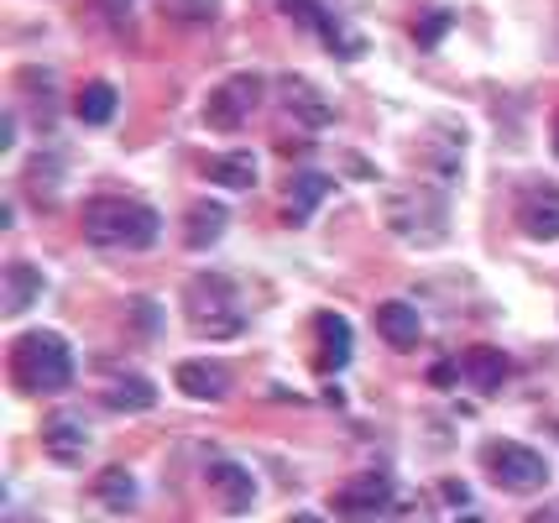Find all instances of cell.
<instances>
[{
  "mask_svg": "<svg viewBox=\"0 0 559 523\" xmlns=\"http://www.w3.org/2000/svg\"><path fill=\"white\" fill-rule=\"evenodd\" d=\"M84 236H90L95 247H110V251H152L157 236H163V221H157V210L142 200L99 194V200L84 204Z\"/></svg>",
  "mask_w": 559,
  "mask_h": 523,
  "instance_id": "1",
  "label": "cell"
},
{
  "mask_svg": "<svg viewBox=\"0 0 559 523\" xmlns=\"http://www.w3.org/2000/svg\"><path fill=\"white\" fill-rule=\"evenodd\" d=\"M11 377L32 399H52L73 382V350L58 330H22L11 341Z\"/></svg>",
  "mask_w": 559,
  "mask_h": 523,
  "instance_id": "2",
  "label": "cell"
},
{
  "mask_svg": "<svg viewBox=\"0 0 559 523\" xmlns=\"http://www.w3.org/2000/svg\"><path fill=\"white\" fill-rule=\"evenodd\" d=\"M183 314L204 341H225V335H241L246 330V309L236 299V283L225 273H199L183 294Z\"/></svg>",
  "mask_w": 559,
  "mask_h": 523,
  "instance_id": "3",
  "label": "cell"
},
{
  "mask_svg": "<svg viewBox=\"0 0 559 523\" xmlns=\"http://www.w3.org/2000/svg\"><path fill=\"white\" fill-rule=\"evenodd\" d=\"M382 215H388L392 230H397L403 241H414V247H435V241H444V230H450L444 194H435V189H397V194H388Z\"/></svg>",
  "mask_w": 559,
  "mask_h": 523,
  "instance_id": "4",
  "label": "cell"
},
{
  "mask_svg": "<svg viewBox=\"0 0 559 523\" xmlns=\"http://www.w3.org/2000/svg\"><path fill=\"white\" fill-rule=\"evenodd\" d=\"M481 461H487V476L502 492H538L549 482V461L534 445H518V440H491L481 450Z\"/></svg>",
  "mask_w": 559,
  "mask_h": 523,
  "instance_id": "5",
  "label": "cell"
},
{
  "mask_svg": "<svg viewBox=\"0 0 559 523\" xmlns=\"http://www.w3.org/2000/svg\"><path fill=\"white\" fill-rule=\"evenodd\" d=\"M397 508V487H392L388 476L366 472V476H350V487L335 492V513L350 523H382Z\"/></svg>",
  "mask_w": 559,
  "mask_h": 523,
  "instance_id": "6",
  "label": "cell"
},
{
  "mask_svg": "<svg viewBox=\"0 0 559 523\" xmlns=\"http://www.w3.org/2000/svg\"><path fill=\"white\" fill-rule=\"evenodd\" d=\"M257 105H262V79L257 74H230L215 95H210L204 121L215 126V131H236V126L251 121V110H257Z\"/></svg>",
  "mask_w": 559,
  "mask_h": 523,
  "instance_id": "7",
  "label": "cell"
},
{
  "mask_svg": "<svg viewBox=\"0 0 559 523\" xmlns=\"http://www.w3.org/2000/svg\"><path fill=\"white\" fill-rule=\"evenodd\" d=\"M518 230L528 241H555L559 236V183H528L518 194Z\"/></svg>",
  "mask_w": 559,
  "mask_h": 523,
  "instance_id": "8",
  "label": "cell"
},
{
  "mask_svg": "<svg viewBox=\"0 0 559 523\" xmlns=\"http://www.w3.org/2000/svg\"><path fill=\"white\" fill-rule=\"evenodd\" d=\"M277 95H283V105H288V116L293 121H304V126H330L335 121V105L324 100V95H319L314 84H309V79H298V74H283L277 79Z\"/></svg>",
  "mask_w": 559,
  "mask_h": 523,
  "instance_id": "9",
  "label": "cell"
},
{
  "mask_svg": "<svg viewBox=\"0 0 559 523\" xmlns=\"http://www.w3.org/2000/svg\"><path fill=\"white\" fill-rule=\"evenodd\" d=\"M173 382H178L183 399H199V403H219L230 393V372L219 361H178Z\"/></svg>",
  "mask_w": 559,
  "mask_h": 523,
  "instance_id": "10",
  "label": "cell"
},
{
  "mask_svg": "<svg viewBox=\"0 0 559 523\" xmlns=\"http://www.w3.org/2000/svg\"><path fill=\"white\" fill-rule=\"evenodd\" d=\"M314 335H319V372H341L345 361H350V350H356L350 324L335 309H324V314H314Z\"/></svg>",
  "mask_w": 559,
  "mask_h": 523,
  "instance_id": "11",
  "label": "cell"
},
{
  "mask_svg": "<svg viewBox=\"0 0 559 523\" xmlns=\"http://www.w3.org/2000/svg\"><path fill=\"white\" fill-rule=\"evenodd\" d=\"M210 482H215V498L225 513H251L257 482H251V472H246L241 461H215V466H210Z\"/></svg>",
  "mask_w": 559,
  "mask_h": 523,
  "instance_id": "12",
  "label": "cell"
},
{
  "mask_svg": "<svg viewBox=\"0 0 559 523\" xmlns=\"http://www.w3.org/2000/svg\"><path fill=\"white\" fill-rule=\"evenodd\" d=\"M43 445H48V455L58 466H79L90 455V429H84V419H73V414H58L43 429Z\"/></svg>",
  "mask_w": 559,
  "mask_h": 523,
  "instance_id": "13",
  "label": "cell"
},
{
  "mask_svg": "<svg viewBox=\"0 0 559 523\" xmlns=\"http://www.w3.org/2000/svg\"><path fill=\"white\" fill-rule=\"evenodd\" d=\"M377 335H382L392 350H414L418 341H424V320H418L414 304L388 299L382 309H377Z\"/></svg>",
  "mask_w": 559,
  "mask_h": 523,
  "instance_id": "14",
  "label": "cell"
},
{
  "mask_svg": "<svg viewBox=\"0 0 559 523\" xmlns=\"http://www.w3.org/2000/svg\"><path fill=\"white\" fill-rule=\"evenodd\" d=\"M225 225H230V215H225V204L215 200H194L189 210H183V247L189 251H210L225 236Z\"/></svg>",
  "mask_w": 559,
  "mask_h": 523,
  "instance_id": "15",
  "label": "cell"
},
{
  "mask_svg": "<svg viewBox=\"0 0 559 523\" xmlns=\"http://www.w3.org/2000/svg\"><path fill=\"white\" fill-rule=\"evenodd\" d=\"M461 372L476 393H497V388L512 377V361L497 346H476V350H465L461 356Z\"/></svg>",
  "mask_w": 559,
  "mask_h": 523,
  "instance_id": "16",
  "label": "cell"
},
{
  "mask_svg": "<svg viewBox=\"0 0 559 523\" xmlns=\"http://www.w3.org/2000/svg\"><path fill=\"white\" fill-rule=\"evenodd\" d=\"M324 200H330V178H324V174H298L288 183V194H283V221L304 225Z\"/></svg>",
  "mask_w": 559,
  "mask_h": 523,
  "instance_id": "17",
  "label": "cell"
},
{
  "mask_svg": "<svg viewBox=\"0 0 559 523\" xmlns=\"http://www.w3.org/2000/svg\"><path fill=\"white\" fill-rule=\"evenodd\" d=\"M204 178L219 189H257V157L251 152H219L204 163Z\"/></svg>",
  "mask_w": 559,
  "mask_h": 523,
  "instance_id": "18",
  "label": "cell"
},
{
  "mask_svg": "<svg viewBox=\"0 0 559 523\" xmlns=\"http://www.w3.org/2000/svg\"><path fill=\"white\" fill-rule=\"evenodd\" d=\"M37 294H43V273H37L32 262H11V268H5V294H0L5 314H26V309L37 304Z\"/></svg>",
  "mask_w": 559,
  "mask_h": 523,
  "instance_id": "19",
  "label": "cell"
},
{
  "mask_svg": "<svg viewBox=\"0 0 559 523\" xmlns=\"http://www.w3.org/2000/svg\"><path fill=\"white\" fill-rule=\"evenodd\" d=\"M142 498V487H136V476L126 472V466H110V472H99V487H95V502L99 508H116V513H131Z\"/></svg>",
  "mask_w": 559,
  "mask_h": 523,
  "instance_id": "20",
  "label": "cell"
},
{
  "mask_svg": "<svg viewBox=\"0 0 559 523\" xmlns=\"http://www.w3.org/2000/svg\"><path fill=\"white\" fill-rule=\"evenodd\" d=\"M73 116L84 126H110L116 121V84H105V79H90L84 90H79V105H73Z\"/></svg>",
  "mask_w": 559,
  "mask_h": 523,
  "instance_id": "21",
  "label": "cell"
},
{
  "mask_svg": "<svg viewBox=\"0 0 559 523\" xmlns=\"http://www.w3.org/2000/svg\"><path fill=\"white\" fill-rule=\"evenodd\" d=\"M105 403H110V408H121V414H146V408L157 403V388H152L146 377H121V382H110Z\"/></svg>",
  "mask_w": 559,
  "mask_h": 523,
  "instance_id": "22",
  "label": "cell"
},
{
  "mask_svg": "<svg viewBox=\"0 0 559 523\" xmlns=\"http://www.w3.org/2000/svg\"><path fill=\"white\" fill-rule=\"evenodd\" d=\"M450 32V11H418L414 16V37H418V48H435L439 37Z\"/></svg>",
  "mask_w": 559,
  "mask_h": 523,
  "instance_id": "23",
  "label": "cell"
},
{
  "mask_svg": "<svg viewBox=\"0 0 559 523\" xmlns=\"http://www.w3.org/2000/svg\"><path fill=\"white\" fill-rule=\"evenodd\" d=\"M382 523H435V513H429V498H403Z\"/></svg>",
  "mask_w": 559,
  "mask_h": 523,
  "instance_id": "24",
  "label": "cell"
},
{
  "mask_svg": "<svg viewBox=\"0 0 559 523\" xmlns=\"http://www.w3.org/2000/svg\"><path fill=\"white\" fill-rule=\"evenodd\" d=\"M168 5V16H178V22H210L215 16V0H163Z\"/></svg>",
  "mask_w": 559,
  "mask_h": 523,
  "instance_id": "25",
  "label": "cell"
},
{
  "mask_svg": "<svg viewBox=\"0 0 559 523\" xmlns=\"http://www.w3.org/2000/svg\"><path fill=\"white\" fill-rule=\"evenodd\" d=\"M99 5H105V16H110V26H116V32H126V26H131L136 0H99Z\"/></svg>",
  "mask_w": 559,
  "mask_h": 523,
  "instance_id": "26",
  "label": "cell"
},
{
  "mask_svg": "<svg viewBox=\"0 0 559 523\" xmlns=\"http://www.w3.org/2000/svg\"><path fill=\"white\" fill-rule=\"evenodd\" d=\"M131 320L146 324V335H157V304H152V299H136V304H131Z\"/></svg>",
  "mask_w": 559,
  "mask_h": 523,
  "instance_id": "27",
  "label": "cell"
},
{
  "mask_svg": "<svg viewBox=\"0 0 559 523\" xmlns=\"http://www.w3.org/2000/svg\"><path fill=\"white\" fill-rule=\"evenodd\" d=\"M429 377H435V382H444V388H450V382L461 377V361H439V367H435V372H429Z\"/></svg>",
  "mask_w": 559,
  "mask_h": 523,
  "instance_id": "28",
  "label": "cell"
},
{
  "mask_svg": "<svg viewBox=\"0 0 559 523\" xmlns=\"http://www.w3.org/2000/svg\"><path fill=\"white\" fill-rule=\"evenodd\" d=\"M534 523H559V502H555V508H544V513H538Z\"/></svg>",
  "mask_w": 559,
  "mask_h": 523,
  "instance_id": "29",
  "label": "cell"
},
{
  "mask_svg": "<svg viewBox=\"0 0 559 523\" xmlns=\"http://www.w3.org/2000/svg\"><path fill=\"white\" fill-rule=\"evenodd\" d=\"M288 523H319V519H314V513H293Z\"/></svg>",
  "mask_w": 559,
  "mask_h": 523,
  "instance_id": "30",
  "label": "cell"
},
{
  "mask_svg": "<svg viewBox=\"0 0 559 523\" xmlns=\"http://www.w3.org/2000/svg\"><path fill=\"white\" fill-rule=\"evenodd\" d=\"M549 142H555V157H559V116H555V131H549Z\"/></svg>",
  "mask_w": 559,
  "mask_h": 523,
  "instance_id": "31",
  "label": "cell"
},
{
  "mask_svg": "<svg viewBox=\"0 0 559 523\" xmlns=\"http://www.w3.org/2000/svg\"><path fill=\"white\" fill-rule=\"evenodd\" d=\"M455 523H481V513H461V519H455Z\"/></svg>",
  "mask_w": 559,
  "mask_h": 523,
  "instance_id": "32",
  "label": "cell"
}]
</instances>
